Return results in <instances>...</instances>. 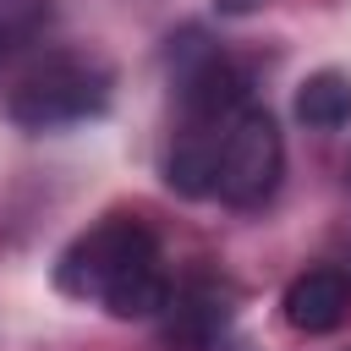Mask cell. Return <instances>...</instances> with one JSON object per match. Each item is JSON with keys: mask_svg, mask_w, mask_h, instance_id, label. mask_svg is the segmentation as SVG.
<instances>
[{"mask_svg": "<svg viewBox=\"0 0 351 351\" xmlns=\"http://www.w3.org/2000/svg\"><path fill=\"white\" fill-rule=\"evenodd\" d=\"M176 110L181 121L165 154V181L181 197L230 208H258L263 197H274L285 143L274 115L247 93L241 66H230L208 44L186 49L176 66Z\"/></svg>", "mask_w": 351, "mask_h": 351, "instance_id": "1", "label": "cell"}, {"mask_svg": "<svg viewBox=\"0 0 351 351\" xmlns=\"http://www.w3.org/2000/svg\"><path fill=\"white\" fill-rule=\"evenodd\" d=\"M55 285L77 302H99L115 318H154L170 307V274L154 230L132 214L88 225L55 263Z\"/></svg>", "mask_w": 351, "mask_h": 351, "instance_id": "2", "label": "cell"}, {"mask_svg": "<svg viewBox=\"0 0 351 351\" xmlns=\"http://www.w3.org/2000/svg\"><path fill=\"white\" fill-rule=\"evenodd\" d=\"M104 104H110V71L93 55H71V49L33 60L5 93V115L27 132H55V126L88 121Z\"/></svg>", "mask_w": 351, "mask_h": 351, "instance_id": "3", "label": "cell"}, {"mask_svg": "<svg viewBox=\"0 0 351 351\" xmlns=\"http://www.w3.org/2000/svg\"><path fill=\"white\" fill-rule=\"evenodd\" d=\"M280 313L296 335H335L351 318V280L340 269H307L285 285Z\"/></svg>", "mask_w": 351, "mask_h": 351, "instance_id": "4", "label": "cell"}, {"mask_svg": "<svg viewBox=\"0 0 351 351\" xmlns=\"http://www.w3.org/2000/svg\"><path fill=\"white\" fill-rule=\"evenodd\" d=\"M296 115L313 126V132H340L351 121V77L340 71H313L302 88H296Z\"/></svg>", "mask_w": 351, "mask_h": 351, "instance_id": "5", "label": "cell"}, {"mask_svg": "<svg viewBox=\"0 0 351 351\" xmlns=\"http://www.w3.org/2000/svg\"><path fill=\"white\" fill-rule=\"evenodd\" d=\"M44 22H49V0H0V60L33 44Z\"/></svg>", "mask_w": 351, "mask_h": 351, "instance_id": "6", "label": "cell"}, {"mask_svg": "<svg viewBox=\"0 0 351 351\" xmlns=\"http://www.w3.org/2000/svg\"><path fill=\"white\" fill-rule=\"evenodd\" d=\"M258 0H225V11H252Z\"/></svg>", "mask_w": 351, "mask_h": 351, "instance_id": "7", "label": "cell"}]
</instances>
